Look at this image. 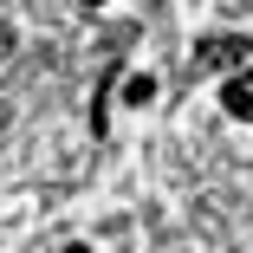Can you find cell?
Returning a JSON list of instances; mask_svg holds the SVG:
<instances>
[{"label": "cell", "instance_id": "1", "mask_svg": "<svg viewBox=\"0 0 253 253\" xmlns=\"http://www.w3.org/2000/svg\"><path fill=\"white\" fill-rule=\"evenodd\" d=\"M195 59L208 65V72H247V65H253V39H240V33H214V39L195 45Z\"/></svg>", "mask_w": 253, "mask_h": 253}, {"label": "cell", "instance_id": "4", "mask_svg": "<svg viewBox=\"0 0 253 253\" xmlns=\"http://www.w3.org/2000/svg\"><path fill=\"white\" fill-rule=\"evenodd\" d=\"M65 253H91V247H84V240H72V247H65Z\"/></svg>", "mask_w": 253, "mask_h": 253}, {"label": "cell", "instance_id": "2", "mask_svg": "<svg viewBox=\"0 0 253 253\" xmlns=\"http://www.w3.org/2000/svg\"><path fill=\"white\" fill-rule=\"evenodd\" d=\"M221 104H227V117H234V124H253V65H247V72H234V78L221 84Z\"/></svg>", "mask_w": 253, "mask_h": 253}, {"label": "cell", "instance_id": "3", "mask_svg": "<svg viewBox=\"0 0 253 253\" xmlns=\"http://www.w3.org/2000/svg\"><path fill=\"white\" fill-rule=\"evenodd\" d=\"M149 97H156V78H149V72L124 78V104H149Z\"/></svg>", "mask_w": 253, "mask_h": 253}, {"label": "cell", "instance_id": "5", "mask_svg": "<svg viewBox=\"0 0 253 253\" xmlns=\"http://www.w3.org/2000/svg\"><path fill=\"white\" fill-rule=\"evenodd\" d=\"M78 7H104V0H78Z\"/></svg>", "mask_w": 253, "mask_h": 253}]
</instances>
